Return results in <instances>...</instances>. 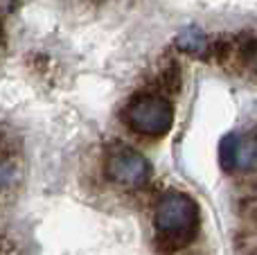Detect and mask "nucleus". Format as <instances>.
Masks as SVG:
<instances>
[{"label":"nucleus","mask_w":257,"mask_h":255,"mask_svg":"<svg viewBox=\"0 0 257 255\" xmlns=\"http://www.w3.org/2000/svg\"><path fill=\"white\" fill-rule=\"evenodd\" d=\"M201 224L199 203L181 190H167L154 210V246L160 255H174L196 239Z\"/></svg>","instance_id":"f257e3e1"},{"label":"nucleus","mask_w":257,"mask_h":255,"mask_svg":"<svg viewBox=\"0 0 257 255\" xmlns=\"http://www.w3.org/2000/svg\"><path fill=\"white\" fill-rule=\"evenodd\" d=\"M122 115L128 129L145 138H163L174 124L172 102L158 93H140L131 97Z\"/></svg>","instance_id":"f03ea898"},{"label":"nucleus","mask_w":257,"mask_h":255,"mask_svg":"<svg viewBox=\"0 0 257 255\" xmlns=\"http://www.w3.org/2000/svg\"><path fill=\"white\" fill-rule=\"evenodd\" d=\"M104 174L111 183L120 185V188L138 190L149 183L151 165L138 149L128 147V145H115L106 154Z\"/></svg>","instance_id":"7ed1b4c3"},{"label":"nucleus","mask_w":257,"mask_h":255,"mask_svg":"<svg viewBox=\"0 0 257 255\" xmlns=\"http://www.w3.org/2000/svg\"><path fill=\"white\" fill-rule=\"evenodd\" d=\"M176 48L183 50L185 54H192V57L208 59L210 41L201 27H187V30H183L181 34L176 36Z\"/></svg>","instance_id":"20e7f679"},{"label":"nucleus","mask_w":257,"mask_h":255,"mask_svg":"<svg viewBox=\"0 0 257 255\" xmlns=\"http://www.w3.org/2000/svg\"><path fill=\"white\" fill-rule=\"evenodd\" d=\"M18 181H21V170H18L16 156L9 149V145H5L0 147V199L14 192Z\"/></svg>","instance_id":"39448f33"},{"label":"nucleus","mask_w":257,"mask_h":255,"mask_svg":"<svg viewBox=\"0 0 257 255\" xmlns=\"http://www.w3.org/2000/svg\"><path fill=\"white\" fill-rule=\"evenodd\" d=\"M257 165V126L246 136H239V147H237V165L235 170L250 172Z\"/></svg>","instance_id":"423d86ee"},{"label":"nucleus","mask_w":257,"mask_h":255,"mask_svg":"<svg viewBox=\"0 0 257 255\" xmlns=\"http://www.w3.org/2000/svg\"><path fill=\"white\" fill-rule=\"evenodd\" d=\"M237 147H239V134H228L219 143V163H221L223 172H235Z\"/></svg>","instance_id":"0eeeda50"},{"label":"nucleus","mask_w":257,"mask_h":255,"mask_svg":"<svg viewBox=\"0 0 257 255\" xmlns=\"http://www.w3.org/2000/svg\"><path fill=\"white\" fill-rule=\"evenodd\" d=\"M160 84H163L169 93L178 90V66H174V63H172V66H169L167 70L160 75Z\"/></svg>","instance_id":"6e6552de"},{"label":"nucleus","mask_w":257,"mask_h":255,"mask_svg":"<svg viewBox=\"0 0 257 255\" xmlns=\"http://www.w3.org/2000/svg\"><path fill=\"white\" fill-rule=\"evenodd\" d=\"M241 57H244L246 66H248L250 70L257 75V41H250V43L244 45V50H241Z\"/></svg>","instance_id":"1a4fd4ad"},{"label":"nucleus","mask_w":257,"mask_h":255,"mask_svg":"<svg viewBox=\"0 0 257 255\" xmlns=\"http://www.w3.org/2000/svg\"><path fill=\"white\" fill-rule=\"evenodd\" d=\"M5 48V27H3V21H0V50Z\"/></svg>","instance_id":"9d476101"}]
</instances>
